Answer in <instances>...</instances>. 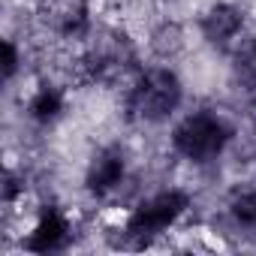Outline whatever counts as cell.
Wrapping results in <instances>:
<instances>
[{
	"label": "cell",
	"instance_id": "cell-2",
	"mask_svg": "<svg viewBox=\"0 0 256 256\" xmlns=\"http://www.w3.org/2000/svg\"><path fill=\"white\" fill-rule=\"evenodd\" d=\"M178 102H181V82L172 70H148L130 94V112L148 124L166 120L178 108Z\"/></svg>",
	"mask_w": 256,
	"mask_h": 256
},
{
	"label": "cell",
	"instance_id": "cell-11",
	"mask_svg": "<svg viewBox=\"0 0 256 256\" xmlns=\"http://www.w3.org/2000/svg\"><path fill=\"white\" fill-rule=\"evenodd\" d=\"M16 193H18V181H16L12 175H6V187H4V199H6V202H12V199H16Z\"/></svg>",
	"mask_w": 256,
	"mask_h": 256
},
{
	"label": "cell",
	"instance_id": "cell-10",
	"mask_svg": "<svg viewBox=\"0 0 256 256\" xmlns=\"http://www.w3.org/2000/svg\"><path fill=\"white\" fill-rule=\"evenodd\" d=\"M4 76L6 78H12V72H16V66H18V52H16V46H12V40H6L4 42Z\"/></svg>",
	"mask_w": 256,
	"mask_h": 256
},
{
	"label": "cell",
	"instance_id": "cell-8",
	"mask_svg": "<svg viewBox=\"0 0 256 256\" xmlns=\"http://www.w3.org/2000/svg\"><path fill=\"white\" fill-rule=\"evenodd\" d=\"M229 211H232V217H235L241 226L253 229V226H256V190H241V193L229 202Z\"/></svg>",
	"mask_w": 256,
	"mask_h": 256
},
{
	"label": "cell",
	"instance_id": "cell-9",
	"mask_svg": "<svg viewBox=\"0 0 256 256\" xmlns=\"http://www.w3.org/2000/svg\"><path fill=\"white\" fill-rule=\"evenodd\" d=\"M84 28H88V6L82 4V6H76V10H70V12H66V18H64V28H60V30H64L66 36H78Z\"/></svg>",
	"mask_w": 256,
	"mask_h": 256
},
{
	"label": "cell",
	"instance_id": "cell-5",
	"mask_svg": "<svg viewBox=\"0 0 256 256\" xmlns=\"http://www.w3.org/2000/svg\"><path fill=\"white\" fill-rule=\"evenodd\" d=\"M70 238V223L66 217L58 211V208H48L42 211V217L36 220L34 232L28 235V250L34 253H52V250H60Z\"/></svg>",
	"mask_w": 256,
	"mask_h": 256
},
{
	"label": "cell",
	"instance_id": "cell-3",
	"mask_svg": "<svg viewBox=\"0 0 256 256\" xmlns=\"http://www.w3.org/2000/svg\"><path fill=\"white\" fill-rule=\"evenodd\" d=\"M190 205V196L184 190H163L154 199L142 202L130 220H126V235H133L139 241H151L154 235H160L163 229H169Z\"/></svg>",
	"mask_w": 256,
	"mask_h": 256
},
{
	"label": "cell",
	"instance_id": "cell-1",
	"mask_svg": "<svg viewBox=\"0 0 256 256\" xmlns=\"http://www.w3.org/2000/svg\"><path fill=\"white\" fill-rule=\"evenodd\" d=\"M229 136H232V130H229V126H226L217 114L199 112V114L184 118V120L175 126L172 145H175V151L184 154L187 160L208 163V160H214L217 154H223Z\"/></svg>",
	"mask_w": 256,
	"mask_h": 256
},
{
	"label": "cell",
	"instance_id": "cell-4",
	"mask_svg": "<svg viewBox=\"0 0 256 256\" xmlns=\"http://www.w3.org/2000/svg\"><path fill=\"white\" fill-rule=\"evenodd\" d=\"M124 178V154L118 148H102L90 166H88V175H84V184L90 193L96 196H106L108 190H114Z\"/></svg>",
	"mask_w": 256,
	"mask_h": 256
},
{
	"label": "cell",
	"instance_id": "cell-6",
	"mask_svg": "<svg viewBox=\"0 0 256 256\" xmlns=\"http://www.w3.org/2000/svg\"><path fill=\"white\" fill-rule=\"evenodd\" d=\"M241 30V12L232 4H217L202 18V34L208 42H229Z\"/></svg>",
	"mask_w": 256,
	"mask_h": 256
},
{
	"label": "cell",
	"instance_id": "cell-12",
	"mask_svg": "<svg viewBox=\"0 0 256 256\" xmlns=\"http://www.w3.org/2000/svg\"><path fill=\"white\" fill-rule=\"evenodd\" d=\"M250 54H253V60H256V42H253V48H250Z\"/></svg>",
	"mask_w": 256,
	"mask_h": 256
},
{
	"label": "cell",
	"instance_id": "cell-7",
	"mask_svg": "<svg viewBox=\"0 0 256 256\" xmlns=\"http://www.w3.org/2000/svg\"><path fill=\"white\" fill-rule=\"evenodd\" d=\"M60 112H64V96H60L54 88H42V90L34 94V100H30V118H34V120L48 124V120H54Z\"/></svg>",
	"mask_w": 256,
	"mask_h": 256
}]
</instances>
